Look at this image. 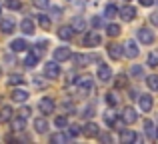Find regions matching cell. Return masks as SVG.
<instances>
[{"label": "cell", "instance_id": "cell-17", "mask_svg": "<svg viewBox=\"0 0 158 144\" xmlns=\"http://www.w3.org/2000/svg\"><path fill=\"white\" fill-rule=\"evenodd\" d=\"M20 28H22L24 34H34V22H32L30 18H24L22 24H20Z\"/></svg>", "mask_w": 158, "mask_h": 144}, {"label": "cell", "instance_id": "cell-9", "mask_svg": "<svg viewBox=\"0 0 158 144\" xmlns=\"http://www.w3.org/2000/svg\"><path fill=\"white\" fill-rule=\"evenodd\" d=\"M124 54H126L128 58H136V56H138V44H136L134 40H128L126 46H124Z\"/></svg>", "mask_w": 158, "mask_h": 144}, {"label": "cell", "instance_id": "cell-5", "mask_svg": "<svg viewBox=\"0 0 158 144\" xmlns=\"http://www.w3.org/2000/svg\"><path fill=\"white\" fill-rule=\"evenodd\" d=\"M98 80L100 82H110L112 80V70L108 64H100L98 66Z\"/></svg>", "mask_w": 158, "mask_h": 144}, {"label": "cell", "instance_id": "cell-14", "mask_svg": "<svg viewBox=\"0 0 158 144\" xmlns=\"http://www.w3.org/2000/svg\"><path fill=\"white\" fill-rule=\"evenodd\" d=\"M10 48H12L14 52H24V50L28 48V44H26V40H22V38H16V40H12Z\"/></svg>", "mask_w": 158, "mask_h": 144}, {"label": "cell", "instance_id": "cell-6", "mask_svg": "<svg viewBox=\"0 0 158 144\" xmlns=\"http://www.w3.org/2000/svg\"><path fill=\"white\" fill-rule=\"evenodd\" d=\"M98 44H100V34H98L96 30L86 32V36H84V46H98Z\"/></svg>", "mask_w": 158, "mask_h": 144}, {"label": "cell", "instance_id": "cell-13", "mask_svg": "<svg viewBox=\"0 0 158 144\" xmlns=\"http://www.w3.org/2000/svg\"><path fill=\"white\" fill-rule=\"evenodd\" d=\"M0 30H2L4 34H10V32H14V20L2 18V20H0Z\"/></svg>", "mask_w": 158, "mask_h": 144}, {"label": "cell", "instance_id": "cell-37", "mask_svg": "<svg viewBox=\"0 0 158 144\" xmlns=\"http://www.w3.org/2000/svg\"><path fill=\"white\" fill-rule=\"evenodd\" d=\"M32 4H34L36 8H40V10H44V8H48V0H32Z\"/></svg>", "mask_w": 158, "mask_h": 144}, {"label": "cell", "instance_id": "cell-10", "mask_svg": "<svg viewBox=\"0 0 158 144\" xmlns=\"http://www.w3.org/2000/svg\"><path fill=\"white\" fill-rule=\"evenodd\" d=\"M38 108H40V112H44V114L54 112V100L52 98H42L40 104H38Z\"/></svg>", "mask_w": 158, "mask_h": 144}, {"label": "cell", "instance_id": "cell-3", "mask_svg": "<svg viewBox=\"0 0 158 144\" xmlns=\"http://www.w3.org/2000/svg\"><path fill=\"white\" fill-rule=\"evenodd\" d=\"M138 40L142 44H152L154 42V32H152L150 28H140L138 30Z\"/></svg>", "mask_w": 158, "mask_h": 144}, {"label": "cell", "instance_id": "cell-38", "mask_svg": "<svg viewBox=\"0 0 158 144\" xmlns=\"http://www.w3.org/2000/svg\"><path fill=\"white\" fill-rule=\"evenodd\" d=\"M54 124H56L58 128H64V126L68 124V120H66V116H56V120H54Z\"/></svg>", "mask_w": 158, "mask_h": 144}, {"label": "cell", "instance_id": "cell-23", "mask_svg": "<svg viewBox=\"0 0 158 144\" xmlns=\"http://www.w3.org/2000/svg\"><path fill=\"white\" fill-rule=\"evenodd\" d=\"M38 58H40V56L36 54L34 50H32L30 54L26 56V66H28V68H34V66H36V62H38Z\"/></svg>", "mask_w": 158, "mask_h": 144}, {"label": "cell", "instance_id": "cell-28", "mask_svg": "<svg viewBox=\"0 0 158 144\" xmlns=\"http://www.w3.org/2000/svg\"><path fill=\"white\" fill-rule=\"evenodd\" d=\"M106 34L108 36H118L120 34V26L118 24H108L106 26Z\"/></svg>", "mask_w": 158, "mask_h": 144}, {"label": "cell", "instance_id": "cell-34", "mask_svg": "<svg viewBox=\"0 0 158 144\" xmlns=\"http://www.w3.org/2000/svg\"><path fill=\"white\" fill-rule=\"evenodd\" d=\"M84 26H86V24H84V20H82L80 16H78V18H74V22H72V28H74V30H84Z\"/></svg>", "mask_w": 158, "mask_h": 144}, {"label": "cell", "instance_id": "cell-41", "mask_svg": "<svg viewBox=\"0 0 158 144\" xmlns=\"http://www.w3.org/2000/svg\"><path fill=\"white\" fill-rule=\"evenodd\" d=\"M132 76H140V74H142V68H140V66H132Z\"/></svg>", "mask_w": 158, "mask_h": 144}, {"label": "cell", "instance_id": "cell-30", "mask_svg": "<svg viewBox=\"0 0 158 144\" xmlns=\"http://www.w3.org/2000/svg\"><path fill=\"white\" fill-rule=\"evenodd\" d=\"M50 140H52L54 144H64L66 140H68V136H64L62 132H58V134H52V136H50Z\"/></svg>", "mask_w": 158, "mask_h": 144}, {"label": "cell", "instance_id": "cell-40", "mask_svg": "<svg viewBox=\"0 0 158 144\" xmlns=\"http://www.w3.org/2000/svg\"><path fill=\"white\" fill-rule=\"evenodd\" d=\"M80 132H82V130L78 128V126H70V130H68V134H70V136H72V138H74V136H78V134H80Z\"/></svg>", "mask_w": 158, "mask_h": 144}, {"label": "cell", "instance_id": "cell-18", "mask_svg": "<svg viewBox=\"0 0 158 144\" xmlns=\"http://www.w3.org/2000/svg\"><path fill=\"white\" fill-rule=\"evenodd\" d=\"M136 138H138V134H134L132 130H122V134H120V140L122 142H136Z\"/></svg>", "mask_w": 158, "mask_h": 144}, {"label": "cell", "instance_id": "cell-16", "mask_svg": "<svg viewBox=\"0 0 158 144\" xmlns=\"http://www.w3.org/2000/svg\"><path fill=\"white\" fill-rule=\"evenodd\" d=\"M58 36H60L62 40H70L74 36V28L72 26H62L60 30H58Z\"/></svg>", "mask_w": 158, "mask_h": 144}, {"label": "cell", "instance_id": "cell-20", "mask_svg": "<svg viewBox=\"0 0 158 144\" xmlns=\"http://www.w3.org/2000/svg\"><path fill=\"white\" fill-rule=\"evenodd\" d=\"M108 54H110L114 60H118L120 56H122V46H118V44H110V46H108Z\"/></svg>", "mask_w": 158, "mask_h": 144}, {"label": "cell", "instance_id": "cell-33", "mask_svg": "<svg viewBox=\"0 0 158 144\" xmlns=\"http://www.w3.org/2000/svg\"><path fill=\"white\" fill-rule=\"evenodd\" d=\"M148 66H152V68L158 66V52H150L148 54Z\"/></svg>", "mask_w": 158, "mask_h": 144}, {"label": "cell", "instance_id": "cell-26", "mask_svg": "<svg viewBox=\"0 0 158 144\" xmlns=\"http://www.w3.org/2000/svg\"><path fill=\"white\" fill-rule=\"evenodd\" d=\"M146 84H148L150 90H158V76H156V74H150L148 80H146Z\"/></svg>", "mask_w": 158, "mask_h": 144}, {"label": "cell", "instance_id": "cell-15", "mask_svg": "<svg viewBox=\"0 0 158 144\" xmlns=\"http://www.w3.org/2000/svg\"><path fill=\"white\" fill-rule=\"evenodd\" d=\"M26 98H28V92H26V90L14 88V92H12V100H14V102H26Z\"/></svg>", "mask_w": 158, "mask_h": 144}, {"label": "cell", "instance_id": "cell-24", "mask_svg": "<svg viewBox=\"0 0 158 144\" xmlns=\"http://www.w3.org/2000/svg\"><path fill=\"white\" fill-rule=\"evenodd\" d=\"M22 82H24L22 74H12V76L8 78V84H10V86H18V84H22Z\"/></svg>", "mask_w": 158, "mask_h": 144}, {"label": "cell", "instance_id": "cell-11", "mask_svg": "<svg viewBox=\"0 0 158 144\" xmlns=\"http://www.w3.org/2000/svg\"><path fill=\"white\" fill-rule=\"evenodd\" d=\"M136 118H138V114L134 112V108H126V110L122 112V120H124V124H134Z\"/></svg>", "mask_w": 158, "mask_h": 144}, {"label": "cell", "instance_id": "cell-43", "mask_svg": "<svg viewBox=\"0 0 158 144\" xmlns=\"http://www.w3.org/2000/svg\"><path fill=\"white\" fill-rule=\"evenodd\" d=\"M100 142H112L110 134H100Z\"/></svg>", "mask_w": 158, "mask_h": 144}, {"label": "cell", "instance_id": "cell-21", "mask_svg": "<svg viewBox=\"0 0 158 144\" xmlns=\"http://www.w3.org/2000/svg\"><path fill=\"white\" fill-rule=\"evenodd\" d=\"M34 128H36V132H46L48 130V122H46V118H36L34 120Z\"/></svg>", "mask_w": 158, "mask_h": 144}, {"label": "cell", "instance_id": "cell-39", "mask_svg": "<svg viewBox=\"0 0 158 144\" xmlns=\"http://www.w3.org/2000/svg\"><path fill=\"white\" fill-rule=\"evenodd\" d=\"M116 86H118V88L126 86V76H124V74H122V76H118V78H116Z\"/></svg>", "mask_w": 158, "mask_h": 144}, {"label": "cell", "instance_id": "cell-22", "mask_svg": "<svg viewBox=\"0 0 158 144\" xmlns=\"http://www.w3.org/2000/svg\"><path fill=\"white\" fill-rule=\"evenodd\" d=\"M12 120V108L10 106H2V110H0V122H8Z\"/></svg>", "mask_w": 158, "mask_h": 144}, {"label": "cell", "instance_id": "cell-12", "mask_svg": "<svg viewBox=\"0 0 158 144\" xmlns=\"http://www.w3.org/2000/svg\"><path fill=\"white\" fill-rule=\"evenodd\" d=\"M82 134H84L86 138H94V136H98V126L94 124V122H88V124L84 126V130H82Z\"/></svg>", "mask_w": 158, "mask_h": 144}, {"label": "cell", "instance_id": "cell-31", "mask_svg": "<svg viewBox=\"0 0 158 144\" xmlns=\"http://www.w3.org/2000/svg\"><path fill=\"white\" fill-rule=\"evenodd\" d=\"M104 14L108 16V18H112V16H116V14H118V8H116L114 4H108V6L104 8Z\"/></svg>", "mask_w": 158, "mask_h": 144}, {"label": "cell", "instance_id": "cell-27", "mask_svg": "<svg viewBox=\"0 0 158 144\" xmlns=\"http://www.w3.org/2000/svg\"><path fill=\"white\" fill-rule=\"evenodd\" d=\"M38 24H40V28L48 30V28H50V18H48L46 14H40V16H38Z\"/></svg>", "mask_w": 158, "mask_h": 144}, {"label": "cell", "instance_id": "cell-42", "mask_svg": "<svg viewBox=\"0 0 158 144\" xmlns=\"http://www.w3.org/2000/svg\"><path fill=\"white\" fill-rule=\"evenodd\" d=\"M20 116H22V118H28V116H30V108H26V106H24V108L20 110Z\"/></svg>", "mask_w": 158, "mask_h": 144}, {"label": "cell", "instance_id": "cell-1", "mask_svg": "<svg viewBox=\"0 0 158 144\" xmlns=\"http://www.w3.org/2000/svg\"><path fill=\"white\" fill-rule=\"evenodd\" d=\"M92 78L90 76H82V78H76V90L80 96H86V94L92 90Z\"/></svg>", "mask_w": 158, "mask_h": 144}, {"label": "cell", "instance_id": "cell-36", "mask_svg": "<svg viewBox=\"0 0 158 144\" xmlns=\"http://www.w3.org/2000/svg\"><path fill=\"white\" fill-rule=\"evenodd\" d=\"M6 6L10 8V10H18L22 4H20V0H6Z\"/></svg>", "mask_w": 158, "mask_h": 144}, {"label": "cell", "instance_id": "cell-46", "mask_svg": "<svg viewBox=\"0 0 158 144\" xmlns=\"http://www.w3.org/2000/svg\"><path fill=\"white\" fill-rule=\"evenodd\" d=\"M150 20H152L154 24H158V14H152V16H150Z\"/></svg>", "mask_w": 158, "mask_h": 144}, {"label": "cell", "instance_id": "cell-47", "mask_svg": "<svg viewBox=\"0 0 158 144\" xmlns=\"http://www.w3.org/2000/svg\"><path fill=\"white\" fill-rule=\"evenodd\" d=\"M156 138H158V130H156Z\"/></svg>", "mask_w": 158, "mask_h": 144}, {"label": "cell", "instance_id": "cell-35", "mask_svg": "<svg viewBox=\"0 0 158 144\" xmlns=\"http://www.w3.org/2000/svg\"><path fill=\"white\" fill-rule=\"evenodd\" d=\"M104 122H106L108 126H112V124L116 122V114H114V112H106V114H104Z\"/></svg>", "mask_w": 158, "mask_h": 144}, {"label": "cell", "instance_id": "cell-4", "mask_svg": "<svg viewBox=\"0 0 158 144\" xmlns=\"http://www.w3.org/2000/svg\"><path fill=\"white\" fill-rule=\"evenodd\" d=\"M70 56H72V52H70L68 46H62V48H56V50H54V60H56V62H64Z\"/></svg>", "mask_w": 158, "mask_h": 144}, {"label": "cell", "instance_id": "cell-8", "mask_svg": "<svg viewBox=\"0 0 158 144\" xmlns=\"http://www.w3.org/2000/svg\"><path fill=\"white\" fill-rule=\"evenodd\" d=\"M134 16H136V10L130 6V4H126V6L120 8V18H122V20L130 22V20H134Z\"/></svg>", "mask_w": 158, "mask_h": 144}, {"label": "cell", "instance_id": "cell-44", "mask_svg": "<svg viewBox=\"0 0 158 144\" xmlns=\"http://www.w3.org/2000/svg\"><path fill=\"white\" fill-rule=\"evenodd\" d=\"M92 26H94V28H100V26H102V20H100V18H92Z\"/></svg>", "mask_w": 158, "mask_h": 144}, {"label": "cell", "instance_id": "cell-45", "mask_svg": "<svg viewBox=\"0 0 158 144\" xmlns=\"http://www.w3.org/2000/svg\"><path fill=\"white\" fill-rule=\"evenodd\" d=\"M140 4H142V6H152V4H154V0H138Z\"/></svg>", "mask_w": 158, "mask_h": 144}, {"label": "cell", "instance_id": "cell-7", "mask_svg": "<svg viewBox=\"0 0 158 144\" xmlns=\"http://www.w3.org/2000/svg\"><path fill=\"white\" fill-rule=\"evenodd\" d=\"M138 104H140V110H142V112H150L154 102H152V96H150V94H142V96L138 98Z\"/></svg>", "mask_w": 158, "mask_h": 144}, {"label": "cell", "instance_id": "cell-2", "mask_svg": "<svg viewBox=\"0 0 158 144\" xmlns=\"http://www.w3.org/2000/svg\"><path fill=\"white\" fill-rule=\"evenodd\" d=\"M44 76L50 78V80H56V78L60 76V66H58L56 60H54V62H46V64H44Z\"/></svg>", "mask_w": 158, "mask_h": 144}, {"label": "cell", "instance_id": "cell-29", "mask_svg": "<svg viewBox=\"0 0 158 144\" xmlns=\"http://www.w3.org/2000/svg\"><path fill=\"white\" fill-rule=\"evenodd\" d=\"M144 130H146V134L150 138H156V132H154V124H152L150 120H144Z\"/></svg>", "mask_w": 158, "mask_h": 144}, {"label": "cell", "instance_id": "cell-32", "mask_svg": "<svg viewBox=\"0 0 158 144\" xmlns=\"http://www.w3.org/2000/svg\"><path fill=\"white\" fill-rule=\"evenodd\" d=\"M106 102L110 106H116V104H118V94H116V92H108L106 94Z\"/></svg>", "mask_w": 158, "mask_h": 144}, {"label": "cell", "instance_id": "cell-25", "mask_svg": "<svg viewBox=\"0 0 158 144\" xmlns=\"http://www.w3.org/2000/svg\"><path fill=\"white\" fill-rule=\"evenodd\" d=\"M90 60L92 58H90V56H84V54H76L74 56V62H76L78 66H86V62H90Z\"/></svg>", "mask_w": 158, "mask_h": 144}, {"label": "cell", "instance_id": "cell-19", "mask_svg": "<svg viewBox=\"0 0 158 144\" xmlns=\"http://www.w3.org/2000/svg\"><path fill=\"white\" fill-rule=\"evenodd\" d=\"M26 128V118H14L12 120V130H16V132H22V130Z\"/></svg>", "mask_w": 158, "mask_h": 144}]
</instances>
